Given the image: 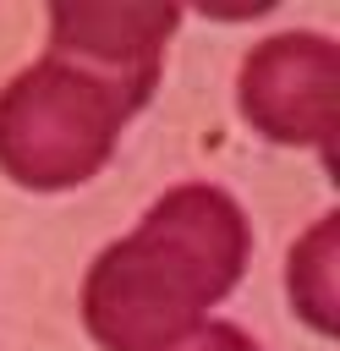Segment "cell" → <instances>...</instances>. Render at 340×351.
I'll return each mask as SVG.
<instances>
[{
  "instance_id": "6da1fadb",
  "label": "cell",
  "mask_w": 340,
  "mask_h": 351,
  "mask_svg": "<svg viewBox=\"0 0 340 351\" xmlns=\"http://www.w3.org/2000/svg\"><path fill=\"white\" fill-rule=\"evenodd\" d=\"M252 258L241 203L208 181H181L148 203L132 236L110 241L82 280V324L104 351H175L203 329Z\"/></svg>"
},
{
  "instance_id": "7a4b0ae2",
  "label": "cell",
  "mask_w": 340,
  "mask_h": 351,
  "mask_svg": "<svg viewBox=\"0 0 340 351\" xmlns=\"http://www.w3.org/2000/svg\"><path fill=\"white\" fill-rule=\"evenodd\" d=\"M159 82L104 71L82 55L49 49L0 88V170L27 192H66L93 181L121 126Z\"/></svg>"
},
{
  "instance_id": "3957f363",
  "label": "cell",
  "mask_w": 340,
  "mask_h": 351,
  "mask_svg": "<svg viewBox=\"0 0 340 351\" xmlns=\"http://www.w3.org/2000/svg\"><path fill=\"white\" fill-rule=\"evenodd\" d=\"M236 104L269 143L324 148L340 132V49L324 33H274L247 49Z\"/></svg>"
},
{
  "instance_id": "277c9868",
  "label": "cell",
  "mask_w": 340,
  "mask_h": 351,
  "mask_svg": "<svg viewBox=\"0 0 340 351\" xmlns=\"http://www.w3.org/2000/svg\"><path fill=\"white\" fill-rule=\"evenodd\" d=\"M175 27V5H49V49L82 55L137 82H159V60Z\"/></svg>"
},
{
  "instance_id": "5b68a950",
  "label": "cell",
  "mask_w": 340,
  "mask_h": 351,
  "mask_svg": "<svg viewBox=\"0 0 340 351\" xmlns=\"http://www.w3.org/2000/svg\"><path fill=\"white\" fill-rule=\"evenodd\" d=\"M335 236H340V219L335 214H324L302 241H296V252H291V274H285V285H291V302H296V313L318 329V335H335L340 329V285H335Z\"/></svg>"
},
{
  "instance_id": "8992f818",
  "label": "cell",
  "mask_w": 340,
  "mask_h": 351,
  "mask_svg": "<svg viewBox=\"0 0 340 351\" xmlns=\"http://www.w3.org/2000/svg\"><path fill=\"white\" fill-rule=\"evenodd\" d=\"M175 351H258L252 346V335L247 329H236V324H203L192 340H181Z\"/></svg>"
}]
</instances>
